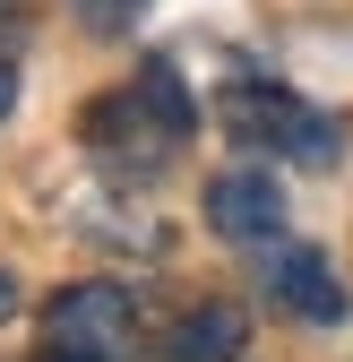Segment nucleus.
Segmentation results:
<instances>
[{
    "mask_svg": "<svg viewBox=\"0 0 353 362\" xmlns=\"http://www.w3.org/2000/svg\"><path fill=\"white\" fill-rule=\"evenodd\" d=\"M198 129V104L172 61H147L138 86H121V95H104L95 112H86V147H95L112 173H155L172 147H181Z\"/></svg>",
    "mask_w": 353,
    "mask_h": 362,
    "instance_id": "obj_1",
    "label": "nucleus"
},
{
    "mask_svg": "<svg viewBox=\"0 0 353 362\" xmlns=\"http://www.w3.org/2000/svg\"><path fill=\"white\" fill-rule=\"evenodd\" d=\"M225 129H233L241 147L293 156V164H311V173H328L336 147H345V129H336L328 112H311L301 95H285L276 78H241V86H225Z\"/></svg>",
    "mask_w": 353,
    "mask_h": 362,
    "instance_id": "obj_2",
    "label": "nucleus"
},
{
    "mask_svg": "<svg viewBox=\"0 0 353 362\" xmlns=\"http://www.w3.org/2000/svg\"><path fill=\"white\" fill-rule=\"evenodd\" d=\"M43 345H52V362H129L138 302L121 285H61L43 310Z\"/></svg>",
    "mask_w": 353,
    "mask_h": 362,
    "instance_id": "obj_3",
    "label": "nucleus"
},
{
    "mask_svg": "<svg viewBox=\"0 0 353 362\" xmlns=\"http://www.w3.org/2000/svg\"><path fill=\"white\" fill-rule=\"evenodd\" d=\"M207 224L225 242H276L285 233V190L268 173H215L207 181Z\"/></svg>",
    "mask_w": 353,
    "mask_h": 362,
    "instance_id": "obj_4",
    "label": "nucleus"
},
{
    "mask_svg": "<svg viewBox=\"0 0 353 362\" xmlns=\"http://www.w3.org/2000/svg\"><path fill=\"white\" fill-rule=\"evenodd\" d=\"M241 345H250V320L233 302H198L164 328V362H241Z\"/></svg>",
    "mask_w": 353,
    "mask_h": 362,
    "instance_id": "obj_5",
    "label": "nucleus"
},
{
    "mask_svg": "<svg viewBox=\"0 0 353 362\" xmlns=\"http://www.w3.org/2000/svg\"><path fill=\"white\" fill-rule=\"evenodd\" d=\"M268 285H276V302L293 310V320H311V328H336L345 320V285H336V267L319 250H285Z\"/></svg>",
    "mask_w": 353,
    "mask_h": 362,
    "instance_id": "obj_6",
    "label": "nucleus"
},
{
    "mask_svg": "<svg viewBox=\"0 0 353 362\" xmlns=\"http://www.w3.org/2000/svg\"><path fill=\"white\" fill-rule=\"evenodd\" d=\"M78 26H95V35H121V26H138L147 18V0H69Z\"/></svg>",
    "mask_w": 353,
    "mask_h": 362,
    "instance_id": "obj_7",
    "label": "nucleus"
},
{
    "mask_svg": "<svg viewBox=\"0 0 353 362\" xmlns=\"http://www.w3.org/2000/svg\"><path fill=\"white\" fill-rule=\"evenodd\" d=\"M9 320H18V276L0 267V328H9Z\"/></svg>",
    "mask_w": 353,
    "mask_h": 362,
    "instance_id": "obj_8",
    "label": "nucleus"
},
{
    "mask_svg": "<svg viewBox=\"0 0 353 362\" xmlns=\"http://www.w3.org/2000/svg\"><path fill=\"white\" fill-rule=\"evenodd\" d=\"M9 112H18V69L0 61V121H9Z\"/></svg>",
    "mask_w": 353,
    "mask_h": 362,
    "instance_id": "obj_9",
    "label": "nucleus"
}]
</instances>
